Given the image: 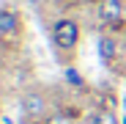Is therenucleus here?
<instances>
[{
	"instance_id": "20e7f679",
	"label": "nucleus",
	"mask_w": 126,
	"mask_h": 124,
	"mask_svg": "<svg viewBox=\"0 0 126 124\" xmlns=\"http://www.w3.org/2000/svg\"><path fill=\"white\" fill-rule=\"evenodd\" d=\"M19 30V14L11 8H0V36H14Z\"/></svg>"
},
{
	"instance_id": "f03ea898",
	"label": "nucleus",
	"mask_w": 126,
	"mask_h": 124,
	"mask_svg": "<svg viewBox=\"0 0 126 124\" xmlns=\"http://www.w3.org/2000/svg\"><path fill=\"white\" fill-rule=\"evenodd\" d=\"M19 110H22V116L33 124H44L52 113H49V102L47 97L41 91H25L22 99H19Z\"/></svg>"
},
{
	"instance_id": "39448f33",
	"label": "nucleus",
	"mask_w": 126,
	"mask_h": 124,
	"mask_svg": "<svg viewBox=\"0 0 126 124\" xmlns=\"http://www.w3.org/2000/svg\"><path fill=\"white\" fill-rule=\"evenodd\" d=\"M96 44H99V58H101V61H112V58L118 55V41H115L112 36H101Z\"/></svg>"
},
{
	"instance_id": "6e6552de",
	"label": "nucleus",
	"mask_w": 126,
	"mask_h": 124,
	"mask_svg": "<svg viewBox=\"0 0 126 124\" xmlns=\"http://www.w3.org/2000/svg\"><path fill=\"white\" fill-rule=\"evenodd\" d=\"M44 124H77L74 119H69V116H63V113H52Z\"/></svg>"
},
{
	"instance_id": "0eeeda50",
	"label": "nucleus",
	"mask_w": 126,
	"mask_h": 124,
	"mask_svg": "<svg viewBox=\"0 0 126 124\" xmlns=\"http://www.w3.org/2000/svg\"><path fill=\"white\" fill-rule=\"evenodd\" d=\"M93 124H118V119H115V113H110V110H99V113L93 116Z\"/></svg>"
},
{
	"instance_id": "f257e3e1",
	"label": "nucleus",
	"mask_w": 126,
	"mask_h": 124,
	"mask_svg": "<svg viewBox=\"0 0 126 124\" xmlns=\"http://www.w3.org/2000/svg\"><path fill=\"white\" fill-rule=\"evenodd\" d=\"M79 39H82V28L74 17H58L52 22V41L58 50H63V52L77 50Z\"/></svg>"
},
{
	"instance_id": "7ed1b4c3",
	"label": "nucleus",
	"mask_w": 126,
	"mask_h": 124,
	"mask_svg": "<svg viewBox=\"0 0 126 124\" xmlns=\"http://www.w3.org/2000/svg\"><path fill=\"white\" fill-rule=\"evenodd\" d=\"M96 14H99V19H101L104 25H121L123 17H126L121 0H101L99 8H96Z\"/></svg>"
},
{
	"instance_id": "423d86ee",
	"label": "nucleus",
	"mask_w": 126,
	"mask_h": 124,
	"mask_svg": "<svg viewBox=\"0 0 126 124\" xmlns=\"http://www.w3.org/2000/svg\"><path fill=\"white\" fill-rule=\"evenodd\" d=\"M63 77H66V83H69V86H74V88H79V86H82V74H79L74 66H69L66 72H63Z\"/></svg>"
}]
</instances>
